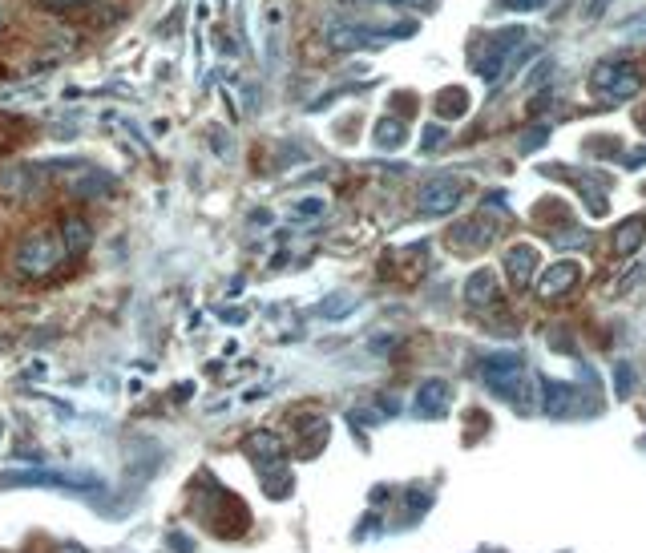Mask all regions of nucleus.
<instances>
[{"label": "nucleus", "mask_w": 646, "mask_h": 553, "mask_svg": "<svg viewBox=\"0 0 646 553\" xmlns=\"http://www.w3.org/2000/svg\"><path fill=\"white\" fill-rule=\"evenodd\" d=\"M65 259H69V255H65V243H61V235H53V231H37V235H29V239L17 247V271L29 275V279L53 275Z\"/></svg>", "instance_id": "nucleus-1"}, {"label": "nucleus", "mask_w": 646, "mask_h": 553, "mask_svg": "<svg viewBox=\"0 0 646 553\" xmlns=\"http://www.w3.org/2000/svg\"><path fill=\"white\" fill-rule=\"evenodd\" d=\"M638 85H642V77L626 61H606L590 73V93L598 101H626V97L638 93Z\"/></svg>", "instance_id": "nucleus-2"}, {"label": "nucleus", "mask_w": 646, "mask_h": 553, "mask_svg": "<svg viewBox=\"0 0 646 553\" xmlns=\"http://www.w3.org/2000/svg\"><path fill=\"white\" fill-rule=\"evenodd\" d=\"M61 186L73 198H110L114 194V174H105L93 162H69V166H61Z\"/></svg>", "instance_id": "nucleus-3"}, {"label": "nucleus", "mask_w": 646, "mask_h": 553, "mask_svg": "<svg viewBox=\"0 0 646 553\" xmlns=\"http://www.w3.org/2000/svg\"><path fill=\"white\" fill-rule=\"evenodd\" d=\"M481 376H485V384H489L493 392L513 396V392L525 384V360H521L517 352H493V356L481 360Z\"/></svg>", "instance_id": "nucleus-4"}, {"label": "nucleus", "mask_w": 646, "mask_h": 553, "mask_svg": "<svg viewBox=\"0 0 646 553\" xmlns=\"http://www.w3.org/2000/svg\"><path fill=\"white\" fill-rule=\"evenodd\" d=\"M416 206H420V214H453L457 206H461V182L457 178H428L424 186H420V198H416Z\"/></svg>", "instance_id": "nucleus-5"}, {"label": "nucleus", "mask_w": 646, "mask_h": 553, "mask_svg": "<svg viewBox=\"0 0 646 553\" xmlns=\"http://www.w3.org/2000/svg\"><path fill=\"white\" fill-rule=\"evenodd\" d=\"M449 404H453V388L445 380H424L416 388V400H412L416 416H424V420H441L449 412Z\"/></svg>", "instance_id": "nucleus-6"}, {"label": "nucleus", "mask_w": 646, "mask_h": 553, "mask_svg": "<svg viewBox=\"0 0 646 553\" xmlns=\"http://www.w3.org/2000/svg\"><path fill=\"white\" fill-rule=\"evenodd\" d=\"M37 190H41V170L29 166V162L0 174V194L5 198H33Z\"/></svg>", "instance_id": "nucleus-7"}, {"label": "nucleus", "mask_w": 646, "mask_h": 553, "mask_svg": "<svg viewBox=\"0 0 646 553\" xmlns=\"http://www.w3.org/2000/svg\"><path fill=\"white\" fill-rule=\"evenodd\" d=\"M578 279H582V263L562 259V263H550V271L542 275V283H537V291H542L546 299H554V295H566V291H570Z\"/></svg>", "instance_id": "nucleus-8"}, {"label": "nucleus", "mask_w": 646, "mask_h": 553, "mask_svg": "<svg viewBox=\"0 0 646 553\" xmlns=\"http://www.w3.org/2000/svg\"><path fill=\"white\" fill-rule=\"evenodd\" d=\"M542 408H546L550 420H562V416H570L578 408V392L570 384H562V380H550L542 388Z\"/></svg>", "instance_id": "nucleus-9"}, {"label": "nucleus", "mask_w": 646, "mask_h": 553, "mask_svg": "<svg viewBox=\"0 0 646 553\" xmlns=\"http://www.w3.org/2000/svg\"><path fill=\"white\" fill-rule=\"evenodd\" d=\"M533 267H537V251H533L529 243L509 247V255H505V271H509V283H513V287H525V283L533 279Z\"/></svg>", "instance_id": "nucleus-10"}, {"label": "nucleus", "mask_w": 646, "mask_h": 553, "mask_svg": "<svg viewBox=\"0 0 646 553\" xmlns=\"http://www.w3.org/2000/svg\"><path fill=\"white\" fill-rule=\"evenodd\" d=\"M57 235H61V243H65V255H85L89 243H93V227L85 223L81 214H69Z\"/></svg>", "instance_id": "nucleus-11"}, {"label": "nucleus", "mask_w": 646, "mask_h": 553, "mask_svg": "<svg viewBox=\"0 0 646 553\" xmlns=\"http://www.w3.org/2000/svg\"><path fill=\"white\" fill-rule=\"evenodd\" d=\"M247 453L255 457V465L263 469L267 461H283V440L275 432H251L247 436Z\"/></svg>", "instance_id": "nucleus-12"}, {"label": "nucleus", "mask_w": 646, "mask_h": 553, "mask_svg": "<svg viewBox=\"0 0 646 553\" xmlns=\"http://www.w3.org/2000/svg\"><path fill=\"white\" fill-rule=\"evenodd\" d=\"M465 299H469V307H489V303L497 299V279H493V271H473L469 283H465Z\"/></svg>", "instance_id": "nucleus-13"}, {"label": "nucleus", "mask_w": 646, "mask_h": 553, "mask_svg": "<svg viewBox=\"0 0 646 553\" xmlns=\"http://www.w3.org/2000/svg\"><path fill=\"white\" fill-rule=\"evenodd\" d=\"M642 239H646V218H626V223L618 227V235H614V251L626 259V255L638 251Z\"/></svg>", "instance_id": "nucleus-14"}, {"label": "nucleus", "mask_w": 646, "mask_h": 553, "mask_svg": "<svg viewBox=\"0 0 646 553\" xmlns=\"http://www.w3.org/2000/svg\"><path fill=\"white\" fill-rule=\"evenodd\" d=\"M489 239H493V227H489V223H485V227H481V223H461V227L453 231V243H457V247H485Z\"/></svg>", "instance_id": "nucleus-15"}, {"label": "nucleus", "mask_w": 646, "mask_h": 553, "mask_svg": "<svg viewBox=\"0 0 646 553\" xmlns=\"http://www.w3.org/2000/svg\"><path fill=\"white\" fill-rule=\"evenodd\" d=\"M376 142H380V146H388V150H392V146H400V142H404L400 122H388V118H384V122H380V134H376Z\"/></svg>", "instance_id": "nucleus-16"}, {"label": "nucleus", "mask_w": 646, "mask_h": 553, "mask_svg": "<svg viewBox=\"0 0 646 553\" xmlns=\"http://www.w3.org/2000/svg\"><path fill=\"white\" fill-rule=\"evenodd\" d=\"M352 307H356L352 295H336V299H328V303H319V315H344V311H352Z\"/></svg>", "instance_id": "nucleus-17"}, {"label": "nucleus", "mask_w": 646, "mask_h": 553, "mask_svg": "<svg viewBox=\"0 0 646 553\" xmlns=\"http://www.w3.org/2000/svg\"><path fill=\"white\" fill-rule=\"evenodd\" d=\"M614 376H618V396H630V384H634L630 364H614Z\"/></svg>", "instance_id": "nucleus-18"}, {"label": "nucleus", "mask_w": 646, "mask_h": 553, "mask_svg": "<svg viewBox=\"0 0 646 553\" xmlns=\"http://www.w3.org/2000/svg\"><path fill=\"white\" fill-rule=\"evenodd\" d=\"M622 33H626V37H646V13H638V17H630V21L622 25Z\"/></svg>", "instance_id": "nucleus-19"}, {"label": "nucleus", "mask_w": 646, "mask_h": 553, "mask_svg": "<svg viewBox=\"0 0 646 553\" xmlns=\"http://www.w3.org/2000/svg\"><path fill=\"white\" fill-rule=\"evenodd\" d=\"M41 5H45V9H57V13H61V9H81V5H97V0H41Z\"/></svg>", "instance_id": "nucleus-20"}, {"label": "nucleus", "mask_w": 646, "mask_h": 553, "mask_svg": "<svg viewBox=\"0 0 646 553\" xmlns=\"http://www.w3.org/2000/svg\"><path fill=\"white\" fill-rule=\"evenodd\" d=\"M542 5H546V0H505V9H521V13H533Z\"/></svg>", "instance_id": "nucleus-21"}, {"label": "nucleus", "mask_w": 646, "mask_h": 553, "mask_svg": "<svg viewBox=\"0 0 646 553\" xmlns=\"http://www.w3.org/2000/svg\"><path fill=\"white\" fill-rule=\"evenodd\" d=\"M437 142H445V130H441V126H428V138H424V150H433Z\"/></svg>", "instance_id": "nucleus-22"}, {"label": "nucleus", "mask_w": 646, "mask_h": 553, "mask_svg": "<svg viewBox=\"0 0 646 553\" xmlns=\"http://www.w3.org/2000/svg\"><path fill=\"white\" fill-rule=\"evenodd\" d=\"M606 5H610V0H590V9H586V21H598V17L606 13Z\"/></svg>", "instance_id": "nucleus-23"}, {"label": "nucleus", "mask_w": 646, "mask_h": 553, "mask_svg": "<svg viewBox=\"0 0 646 553\" xmlns=\"http://www.w3.org/2000/svg\"><path fill=\"white\" fill-rule=\"evenodd\" d=\"M9 21H13V17H9V5H5V0H0V33L9 29Z\"/></svg>", "instance_id": "nucleus-24"}, {"label": "nucleus", "mask_w": 646, "mask_h": 553, "mask_svg": "<svg viewBox=\"0 0 646 553\" xmlns=\"http://www.w3.org/2000/svg\"><path fill=\"white\" fill-rule=\"evenodd\" d=\"M626 166H646V150H634V154L626 158Z\"/></svg>", "instance_id": "nucleus-25"}, {"label": "nucleus", "mask_w": 646, "mask_h": 553, "mask_svg": "<svg viewBox=\"0 0 646 553\" xmlns=\"http://www.w3.org/2000/svg\"><path fill=\"white\" fill-rule=\"evenodd\" d=\"M392 5H433V0H392Z\"/></svg>", "instance_id": "nucleus-26"}, {"label": "nucleus", "mask_w": 646, "mask_h": 553, "mask_svg": "<svg viewBox=\"0 0 646 553\" xmlns=\"http://www.w3.org/2000/svg\"><path fill=\"white\" fill-rule=\"evenodd\" d=\"M0 436H5V424H0Z\"/></svg>", "instance_id": "nucleus-27"}]
</instances>
